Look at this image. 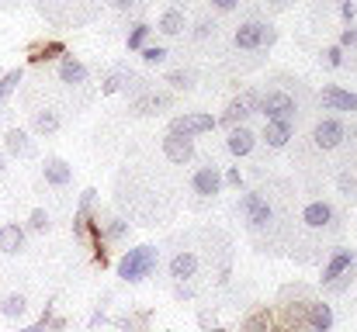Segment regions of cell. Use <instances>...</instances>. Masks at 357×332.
Masks as SVG:
<instances>
[{
    "mask_svg": "<svg viewBox=\"0 0 357 332\" xmlns=\"http://www.w3.org/2000/svg\"><path fill=\"white\" fill-rule=\"evenodd\" d=\"M156 263H160V249L156 246H135V249H128L121 256L119 277L128 280V284H139V280H146L156 270Z\"/></svg>",
    "mask_w": 357,
    "mask_h": 332,
    "instance_id": "cell-1",
    "label": "cell"
},
{
    "mask_svg": "<svg viewBox=\"0 0 357 332\" xmlns=\"http://www.w3.org/2000/svg\"><path fill=\"white\" fill-rule=\"evenodd\" d=\"M239 215L246 219V225H250L253 232H264V228H271V221H274V208L267 205L264 194H243Z\"/></svg>",
    "mask_w": 357,
    "mask_h": 332,
    "instance_id": "cell-2",
    "label": "cell"
},
{
    "mask_svg": "<svg viewBox=\"0 0 357 332\" xmlns=\"http://www.w3.org/2000/svg\"><path fill=\"white\" fill-rule=\"evenodd\" d=\"M219 121L212 118V114H181V118H174L170 121V132L174 135H184V139H191V135H202V132H212Z\"/></svg>",
    "mask_w": 357,
    "mask_h": 332,
    "instance_id": "cell-3",
    "label": "cell"
},
{
    "mask_svg": "<svg viewBox=\"0 0 357 332\" xmlns=\"http://www.w3.org/2000/svg\"><path fill=\"white\" fill-rule=\"evenodd\" d=\"M351 267H354V249H337V253L330 256L326 270H323V284L337 287L340 277H351Z\"/></svg>",
    "mask_w": 357,
    "mask_h": 332,
    "instance_id": "cell-4",
    "label": "cell"
},
{
    "mask_svg": "<svg viewBox=\"0 0 357 332\" xmlns=\"http://www.w3.org/2000/svg\"><path fill=\"white\" fill-rule=\"evenodd\" d=\"M333 208L326 205V201H309L305 208H302V225L305 228H312V232H323V228H330L333 225Z\"/></svg>",
    "mask_w": 357,
    "mask_h": 332,
    "instance_id": "cell-5",
    "label": "cell"
},
{
    "mask_svg": "<svg viewBox=\"0 0 357 332\" xmlns=\"http://www.w3.org/2000/svg\"><path fill=\"white\" fill-rule=\"evenodd\" d=\"M260 111L267 114V121H291V111H295V101H291L288 94L274 90V94H267V97L260 101Z\"/></svg>",
    "mask_w": 357,
    "mask_h": 332,
    "instance_id": "cell-6",
    "label": "cell"
},
{
    "mask_svg": "<svg viewBox=\"0 0 357 332\" xmlns=\"http://www.w3.org/2000/svg\"><path fill=\"white\" fill-rule=\"evenodd\" d=\"M163 152H167L170 163H181V166H184V163L195 156V142L184 139V135H174V132H170V135L163 139Z\"/></svg>",
    "mask_w": 357,
    "mask_h": 332,
    "instance_id": "cell-7",
    "label": "cell"
},
{
    "mask_svg": "<svg viewBox=\"0 0 357 332\" xmlns=\"http://www.w3.org/2000/svg\"><path fill=\"white\" fill-rule=\"evenodd\" d=\"M191 187H195V194H202V198H215V194L222 191V177H219L215 166H202V170L195 173Z\"/></svg>",
    "mask_w": 357,
    "mask_h": 332,
    "instance_id": "cell-8",
    "label": "cell"
},
{
    "mask_svg": "<svg viewBox=\"0 0 357 332\" xmlns=\"http://www.w3.org/2000/svg\"><path fill=\"white\" fill-rule=\"evenodd\" d=\"M340 142H344V125L337 118H326V121L316 125V145L319 149H337Z\"/></svg>",
    "mask_w": 357,
    "mask_h": 332,
    "instance_id": "cell-9",
    "label": "cell"
},
{
    "mask_svg": "<svg viewBox=\"0 0 357 332\" xmlns=\"http://www.w3.org/2000/svg\"><path fill=\"white\" fill-rule=\"evenodd\" d=\"M42 173H45V184H52V187H66L73 180V166L66 159H59V156H49Z\"/></svg>",
    "mask_w": 357,
    "mask_h": 332,
    "instance_id": "cell-10",
    "label": "cell"
},
{
    "mask_svg": "<svg viewBox=\"0 0 357 332\" xmlns=\"http://www.w3.org/2000/svg\"><path fill=\"white\" fill-rule=\"evenodd\" d=\"M198 274V256L191 253V249H181L174 260H170V277L177 280V284H184V280H191Z\"/></svg>",
    "mask_w": 357,
    "mask_h": 332,
    "instance_id": "cell-11",
    "label": "cell"
},
{
    "mask_svg": "<svg viewBox=\"0 0 357 332\" xmlns=\"http://www.w3.org/2000/svg\"><path fill=\"white\" fill-rule=\"evenodd\" d=\"M319 101H323L326 111H357V94L340 90V87H326V90L319 94Z\"/></svg>",
    "mask_w": 357,
    "mask_h": 332,
    "instance_id": "cell-12",
    "label": "cell"
},
{
    "mask_svg": "<svg viewBox=\"0 0 357 332\" xmlns=\"http://www.w3.org/2000/svg\"><path fill=\"white\" fill-rule=\"evenodd\" d=\"M21 249H24V228L17 221H7L0 228V253L3 256H17Z\"/></svg>",
    "mask_w": 357,
    "mask_h": 332,
    "instance_id": "cell-13",
    "label": "cell"
},
{
    "mask_svg": "<svg viewBox=\"0 0 357 332\" xmlns=\"http://www.w3.org/2000/svg\"><path fill=\"white\" fill-rule=\"evenodd\" d=\"M264 38H267V28H264L260 21H246V24H239L236 28V45L239 49H260Z\"/></svg>",
    "mask_w": 357,
    "mask_h": 332,
    "instance_id": "cell-14",
    "label": "cell"
},
{
    "mask_svg": "<svg viewBox=\"0 0 357 332\" xmlns=\"http://www.w3.org/2000/svg\"><path fill=\"white\" fill-rule=\"evenodd\" d=\"M59 80L70 84V87H77V84L87 80V66H84L80 59H73V56H63V63H59Z\"/></svg>",
    "mask_w": 357,
    "mask_h": 332,
    "instance_id": "cell-15",
    "label": "cell"
},
{
    "mask_svg": "<svg viewBox=\"0 0 357 332\" xmlns=\"http://www.w3.org/2000/svg\"><path fill=\"white\" fill-rule=\"evenodd\" d=\"M288 139H291V121H267V128H264V142H267L271 149L288 145Z\"/></svg>",
    "mask_w": 357,
    "mask_h": 332,
    "instance_id": "cell-16",
    "label": "cell"
},
{
    "mask_svg": "<svg viewBox=\"0 0 357 332\" xmlns=\"http://www.w3.org/2000/svg\"><path fill=\"white\" fill-rule=\"evenodd\" d=\"M226 145H229V152H233V156H250V149H253V132H250V128H243V125H236V128L229 132Z\"/></svg>",
    "mask_w": 357,
    "mask_h": 332,
    "instance_id": "cell-17",
    "label": "cell"
},
{
    "mask_svg": "<svg viewBox=\"0 0 357 332\" xmlns=\"http://www.w3.org/2000/svg\"><path fill=\"white\" fill-rule=\"evenodd\" d=\"M3 142H7V149H10L14 156H21V159H28V156H35V145H31V139H28V132H21V128H10Z\"/></svg>",
    "mask_w": 357,
    "mask_h": 332,
    "instance_id": "cell-18",
    "label": "cell"
},
{
    "mask_svg": "<svg viewBox=\"0 0 357 332\" xmlns=\"http://www.w3.org/2000/svg\"><path fill=\"white\" fill-rule=\"evenodd\" d=\"M333 326V312H330V305H309V329L312 332H330Z\"/></svg>",
    "mask_w": 357,
    "mask_h": 332,
    "instance_id": "cell-19",
    "label": "cell"
},
{
    "mask_svg": "<svg viewBox=\"0 0 357 332\" xmlns=\"http://www.w3.org/2000/svg\"><path fill=\"white\" fill-rule=\"evenodd\" d=\"M253 101H257V97H253V94H243V97H239V101H233V104H229V108H226V114H222V121H226V125H233V128H236L239 121H243V118H246V114H250V108H253Z\"/></svg>",
    "mask_w": 357,
    "mask_h": 332,
    "instance_id": "cell-20",
    "label": "cell"
},
{
    "mask_svg": "<svg viewBox=\"0 0 357 332\" xmlns=\"http://www.w3.org/2000/svg\"><path fill=\"white\" fill-rule=\"evenodd\" d=\"M28 312V298L24 294H3V301H0V315L3 319H21Z\"/></svg>",
    "mask_w": 357,
    "mask_h": 332,
    "instance_id": "cell-21",
    "label": "cell"
},
{
    "mask_svg": "<svg viewBox=\"0 0 357 332\" xmlns=\"http://www.w3.org/2000/svg\"><path fill=\"white\" fill-rule=\"evenodd\" d=\"M160 31H163V35H181V31H184V14H181V10H167V14L160 17Z\"/></svg>",
    "mask_w": 357,
    "mask_h": 332,
    "instance_id": "cell-22",
    "label": "cell"
},
{
    "mask_svg": "<svg viewBox=\"0 0 357 332\" xmlns=\"http://www.w3.org/2000/svg\"><path fill=\"white\" fill-rule=\"evenodd\" d=\"M56 56H66V45L63 42H45L42 49H35L31 63H45V59H56Z\"/></svg>",
    "mask_w": 357,
    "mask_h": 332,
    "instance_id": "cell-23",
    "label": "cell"
},
{
    "mask_svg": "<svg viewBox=\"0 0 357 332\" xmlns=\"http://www.w3.org/2000/svg\"><path fill=\"white\" fill-rule=\"evenodd\" d=\"M35 128H38L42 135H52V132L59 128V118H56V111H38V114H35Z\"/></svg>",
    "mask_w": 357,
    "mask_h": 332,
    "instance_id": "cell-24",
    "label": "cell"
},
{
    "mask_svg": "<svg viewBox=\"0 0 357 332\" xmlns=\"http://www.w3.org/2000/svg\"><path fill=\"white\" fill-rule=\"evenodd\" d=\"M21 77H24L21 70H10V73H3V77H0V101H7V97H10L14 90H17Z\"/></svg>",
    "mask_w": 357,
    "mask_h": 332,
    "instance_id": "cell-25",
    "label": "cell"
},
{
    "mask_svg": "<svg viewBox=\"0 0 357 332\" xmlns=\"http://www.w3.org/2000/svg\"><path fill=\"white\" fill-rule=\"evenodd\" d=\"M146 35H149V24H146V21H139V24L128 31V49H132V52H135V49H142V45H146Z\"/></svg>",
    "mask_w": 357,
    "mask_h": 332,
    "instance_id": "cell-26",
    "label": "cell"
},
{
    "mask_svg": "<svg viewBox=\"0 0 357 332\" xmlns=\"http://www.w3.org/2000/svg\"><path fill=\"white\" fill-rule=\"evenodd\" d=\"M170 104V97H142V101H135V111L139 114H153L156 108H167Z\"/></svg>",
    "mask_w": 357,
    "mask_h": 332,
    "instance_id": "cell-27",
    "label": "cell"
},
{
    "mask_svg": "<svg viewBox=\"0 0 357 332\" xmlns=\"http://www.w3.org/2000/svg\"><path fill=\"white\" fill-rule=\"evenodd\" d=\"M49 225H52V221H49V212H42V208H35V212L28 215V228H31V232H49Z\"/></svg>",
    "mask_w": 357,
    "mask_h": 332,
    "instance_id": "cell-28",
    "label": "cell"
},
{
    "mask_svg": "<svg viewBox=\"0 0 357 332\" xmlns=\"http://www.w3.org/2000/svg\"><path fill=\"white\" fill-rule=\"evenodd\" d=\"M271 329V315L267 312H257L253 319H246V326H243V332H267Z\"/></svg>",
    "mask_w": 357,
    "mask_h": 332,
    "instance_id": "cell-29",
    "label": "cell"
},
{
    "mask_svg": "<svg viewBox=\"0 0 357 332\" xmlns=\"http://www.w3.org/2000/svg\"><path fill=\"white\" fill-rule=\"evenodd\" d=\"M142 59H146L149 66H160V63L167 59V49H163V45H146V49H142Z\"/></svg>",
    "mask_w": 357,
    "mask_h": 332,
    "instance_id": "cell-30",
    "label": "cell"
},
{
    "mask_svg": "<svg viewBox=\"0 0 357 332\" xmlns=\"http://www.w3.org/2000/svg\"><path fill=\"white\" fill-rule=\"evenodd\" d=\"M167 80H170L177 90H188V87H191V77H188V73H170Z\"/></svg>",
    "mask_w": 357,
    "mask_h": 332,
    "instance_id": "cell-31",
    "label": "cell"
},
{
    "mask_svg": "<svg viewBox=\"0 0 357 332\" xmlns=\"http://www.w3.org/2000/svg\"><path fill=\"white\" fill-rule=\"evenodd\" d=\"M45 326H49V305H45V312H42V319L38 322H31V326H24L21 332H45Z\"/></svg>",
    "mask_w": 357,
    "mask_h": 332,
    "instance_id": "cell-32",
    "label": "cell"
},
{
    "mask_svg": "<svg viewBox=\"0 0 357 332\" xmlns=\"http://www.w3.org/2000/svg\"><path fill=\"white\" fill-rule=\"evenodd\" d=\"M326 63H330V66H340V63H344V52H340V45L326 49Z\"/></svg>",
    "mask_w": 357,
    "mask_h": 332,
    "instance_id": "cell-33",
    "label": "cell"
},
{
    "mask_svg": "<svg viewBox=\"0 0 357 332\" xmlns=\"http://www.w3.org/2000/svg\"><path fill=\"white\" fill-rule=\"evenodd\" d=\"M108 235H112V239H121V235H125V221H112V225H108Z\"/></svg>",
    "mask_w": 357,
    "mask_h": 332,
    "instance_id": "cell-34",
    "label": "cell"
},
{
    "mask_svg": "<svg viewBox=\"0 0 357 332\" xmlns=\"http://www.w3.org/2000/svg\"><path fill=\"white\" fill-rule=\"evenodd\" d=\"M340 45H357V31H351V28H347V31L340 35Z\"/></svg>",
    "mask_w": 357,
    "mask_h": 332,
    "instance_id": "cell-35",
    "label": "cell"
},
{
    "mask_svg": "<svg viewBox=\"0 0 357 332\" xmlns=\"http://www.w3.org/2000/svg\"><path fill=\"white\" fill-rule=\"evenodd\" d=\"M239 0H212V7H219V10H233Z\"/></svg>",
    "mask_w": 357,
    "mask_h": 332,
    "instance_id": "cell-36",
    "label": "cell"
},
{
    "mask_svg": "<svg viewBox=\"0 0 357 332\" xmlns=\"http://www.w3.org/2000/svg\"><path fill=\"white\" fill-rule=\"evenodd\" d=\"M340 187H344L347 194H354V191H357V184H354V180H351V177H340Z\"/></svg>",
    "mask_w": 357,
    "mask_h": 332,
    "instance_id": "cell-37",
    "label": "cell"
},
{
    "mask_svg": "<svg viewBox=\"0 0 357 332\" xmlns=\"http://www.w3.org/2000/svg\"><path fill=\"white\" fill-rule=\"evenodd\" d=\"M208 31H215V24H208V21H202V24H198V38H205Z\"/></svg>",
    "mask_w": 357,
    "mask_h": 332,
    "instance_id": "cell-38",
    "label": "cell"
},
{
    "mask_svg": "<svg viewBox=\"0 0 357 332\" xmlns=\"http://www.w3.org/2000/svg\"><path fill=\"white\" fill-rule=\"evenodd\" d=\"M226 180H229L233 187H239V184H243V177H239V170H229V173H226Z\"/></svg>",
    "mask_w": 357,
    "mask_h": 332,
    "instance_id": "cell-39",
    "label": "cell"
},
{
    "mask_svg": "<svg viewBox=\"0 0 357 332\" xmlns=\"http://www.w3.org/2000/svg\"><path fill=\"white\" fill-rule=\"evenodd\" d=\"M112 7H119V10H128V7H135V0H112Z\"/></svg>",
    "mask_w": 357,
    "mask_h": 332,
    "instance_id": "cell-40",
    "label": "cell"
},
{
    "mask_svg": "<svg viewBox=\"0 0 357 332\" xmlns=\"http://www.w3.org/2000/svg\"><path fill=\"white\" fill-rule=\"evenodd\" d=\"M340 14H344V17L351 21V17H354V3H344V7H340Z\"/></svg>",
    "mask_w": 357,
    "mask_h": 332,
    "instance_id": "cell-41",
    "label": "cell"
},
{
    "mask_svg": "<svg viewBox=\"0 0 357 332\" xmlns=\"http://www.w3.org/2000/svg\"><path fill=\"white\" fill-rule=\"evenodd\" d=\"M0 173H3V156H0Z\"/></svg>",
    "mask_w": 357,
    "mask_h": 332,
    "instance_id": "cell-42",
    "label": "cell"
},
{
    "mask_svg": "<svg viewBox=\"0 0 357 332\" xmlns=\"http://www.w3.org/2000/svg\"><path fill=\"white\" fill-rule=\"evenodd\" d=\"M212 332H229V329H212Z\"/></svg>",
    "mask_w": 357,
    "mask_h": 332,
    "instance_id": "cell-43",
    "label": "cell"
},
{
    "mask_svg": "<svg viewBox=\"0 0 357 332\" xmlns=\"http://www.w3.org/2000/svg\"><path fill=\"white\" fill-rule=\"evenodd\" d=\"M278 3H284V0H278Z\"/></svg>",
    "mask_w": 357,
    "mask_h": 332,
    "instance_id": "cell-44",
    "label": "cell"
}]
</instances>
